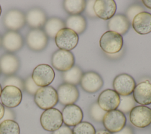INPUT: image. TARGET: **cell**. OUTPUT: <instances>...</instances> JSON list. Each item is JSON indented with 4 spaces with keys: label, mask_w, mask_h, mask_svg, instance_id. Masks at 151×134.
<instances>
[{
    "label": "cell",
    "mask_w": 151,
    "mask_h": 134,
    "mask_svg": "<svg viewBox=\"0 0 151 134\" xmlns=\"http://www.w3.org/2000/svg\"><path fill=\"white\" fill-rule=\"evenodd\" d=\"M34 102L42 110L53 108L58 102L57 92L52 86L41 87L34 95Z\"/></svg>",
    "instance_id": "cell-1"
},
{
    "label": "cell",
    "mask_w": 151,
    "mask_h": 134,
    "mask_svg": "<svg viewBox=\"0 0 151 134\" xmlns=\"http://www.w3.org/2000/svg\"><path fill=\"white\" fill-rule=\"evenodd\" d=\"M123 40L122 36L115 32L107 31L100 37L99 45L103 51L113 54L119 53L122 48Z\"/></svg>",
    "instance_id": "cell-2"
},
{
    "label": "cell",
    "mask_w": 151,
    "mask_h": 134,
    "mask_svg": "<svg viewBox=\"0 0 151 134\" xmlns=\"http://www.w3.org/2000/svg\"><path fill=\"white\" fill-rule=\"evenodd\" d=\"M102 122L108 132L114 133L121 130L126 126V117L124 113L116 109L107 112Z\"/></svg>",
    "instance_id": "cell-3"
},
{
    "label": "cell",
    "mask_w": 151,
    "mask_h": 134,
    "mask_svg": "<svg viewBox=\"0 0 151 134\" xmlns=\"http://www.w3.org/2000/svg\"><path fill=\"white\" fill-rule=\"evenodd\" d=\"M63 123L61 112L55 108L45 110L40 116L41 125L47 131L56 130L62 126Z\"/></svg>",
    "instance_id": "cell-4"
},
{
    "label": "cell",
    "mask_w": 151,
    "mask_h": 134,
    "mask_svg": "<svg viewBox=\"0 0 151 134\" xmlns=\"http://www.w3.org/2000/svg\"><path fill=\"white\" fill-rule=\"evenodd\" d=\"M78 35L73 30L64 28L55 37V43L60 50L70 51L74 49L78 43Z\"/></svg>",
    "instance_id": "cell-5"
},
{
    "label": "cell",
    "mask_w": 151,
    "mask_h": 134,
    "mask_svg": "<svg viewBox=\"0 0 151 134\" xmlns=\"http://www.w3.org/2000/svg\"><path fill=\"white\" fill-rule=\"evenodd\" d=\"M131 123L139 128H145L151 124V109L146 106H135L129 114Z\"/></svg>",
    "instance_id": "cell-6"
},
{
    "label": "cell",
    "mask_w": 151,
    "mask_h": 134,
    "mask_svg": "<svg viewBox=\"0 0 151 134\" xmlns=\"http://www.w3.org/2000/svg\"><path fill=\"white\" fill-rule=\"evenodd\" d=\"M31 77L38 86L46 87L53 81L55 78V72L48 64H41L34 69Z\"/></svg>",
    "instance_id": "cell-7"
},
{
    "label": "cell",
    "mask_w": 151,
    "mask_h": 134,
    "mask_svg": "<svg viewBox=\"0 0 151 134\" xmlns=\"http://www.w3.org/2000/svg\"><path fill=\"white\" fill-rule=\"evenodd\" d=\"M75 62L73 54L63 50L56 51L52 55L51 63L54 68L60 71H66L71 68Z\"/></svg>",
    "instance_id": "cell-8"
},
{
    "label": "cell",
    "mask_w": 151,
    "mask_h": 134,
    "mask_svg": "<svg viewBox=\"0 0 151 134\" xmlns=\"http://www.w3.org/2000/svg\"><path fill=\"white\" fill-rule=\"evenodd\" d=\"M114 90L119 95L125 96L130 95L135 87L136 82L133 78L126 73L117 75L113 82Z\"/></svg>",
    "instance_id": "cell-9"
},
{
    "label": "cell",
    "mask_w": 151,
    "mask_h": 134,
    "mask_svg": "<svg viewBox=\"0 0 151 134\" xmlns=\"http://www.w3.org/2000/svg\"><path fill=\"white\" fill-rule=\"evenodd\" d=\"M0 97L4 106L8 108H14L21 103L22 94L21 90L18 87L6 86L2 90Z\"/></svg>",
    "instance_id": "cell-10"
},
{
    "label": "cell",
    "mask_w": 151,
    "mask_h": 134,
    "mask_svg": "<svg viewBox=\"0 0 151 134\" xmlns=\"http://www.w3.org/2000/svg\"><path fill=\"white\" fill-rule=\"evenodd\" d=\"M97 103L106 112L116 110L120 104V95L114 90H104L99 96Z\"/></svg>",
    "instance_id": "cell-11"
},
{
    "label": "cell",
    "mask_w": 151,
    "mask_h": 134,
    "mask_svg": "<svg viewBox=\"0 0 151 134\" xmlns=\"http://www.w3.org/2000/svg\"><path fill=\"white\" fill-rule=\"evenodd\" d=\"M81 88L86 92L93 93L99 91L103 85L101 76L94 71H88L83 74L80 81Z\"/></svg>",
    "instance_id": "cell-12"
},
{
    "label": "cell",
    "mask_w": 151,
    "mask_h": 134,
    "mask_svg": "<svg viewBox=\"0 0 151 134\" xmlns=\"http://www.w3.org/2000/svg\"><path fill=\"white\" fill-rule=\"evenodd\" d=\"M57 92L59 102L65 106L74 104L79 97L78 89L74 85L65 83L58 87Z\"/></svg>",
    "instance_id": "cell-13"
},
{
    "label": "cell",
    "mask_w": 151,
    "mask_h": 134,
    "mask_svg": "<svg viewBox=\"0 0 151 134\" xmlns=\"http://www.w3.org/2000/svg\"><path fill=\"white\" fill-rule=\"evenodd\" d=\"M93 9L96 17L108 20L114 15L117 6L114 0H97L94 1Z\"/></svg>",
    "instance_id": "cell-14"
},
{
    "label": "cell",
    "mask_w": 151,
    "mask_h": 134,
    "mask_svg": "<svg viewBox=\"0 0 151 134\" xmlns=\"http://www.w3.org/2000/svg\"><path fill=\"white\" fill-rule=\"evenodd\" d=\"M27 43L28 47L36 51L43 50L48 43V37L45 32L40 29L31 30L27 35Z\"/></svg>",
    "instance_id": "cell-15"
},
{
    "label": "cell",
    "mask_w": 151,
    "mask_h": 134,
    "mask_svg": "<svg viewBox=\"0 0 151 134\" xmlns=\"http://www.w3.org/2000/svg\"><path fill=\"white\" fill-rule=\"evenodd\" d=\"M61 114L63 122L67 126H75L80 123L83 118L81 109L74 104L65 106Z\"/></svg>",
    "instance_id": "cell-16"
},
{
    "label": "cell",
    "mask_w": 151,
    "mask_h": 134,
    "mask_svg": "<svg viewBox=\"0 0 151 134\" xmlns=\"http://www.w3.org/2000/svg\"><path fill=\"white\" fill-rule=\"evenodd\" d=\"M135 102L143 106L151 104V83L146 80L137 84L133 91Z\"/></svg>",
    "instance_id": "cell-17"
},
{
    "label": "cell",
    "mask_w": 151,
    "mask_h": 134,
    "mask_svg": "<svg viewBox=\"0 0 151 134\" xmlns=\"http://www.w3.org/2000/svg\"><path fill=\"white\" fill-rule=\"evenodd\" d=\"M4 25L9 30L16 31L21 28L25 23L24 14L18 9H11L8 11L4 17Z\"/></svg>",
    "instance_id": "cell-18"
},
{
    "label": "cell",
    "mask_w": 151,
    "mask_h": 134,
    "mask_svg": "<svg viewBox=\"0 0 151 134\" xmlns=\"http://www.w3.org/2000/svg\"><path fill=\"white\" fill-rule=\"evenodd\" d=\"M132 27L139 34L146 35L151 32V14L142 12L138 14L133 18Z\"/></svg>",
    "instance_id": "cell-19"
},
{
    "label": "cell",
    "mask_w": 151,
    "mask_h": 134,
    "mask_svg": "<svg viewBox=\"0 0 151 134\" xmlns=\"http://www.w3.org/2000/svg\"><path fill=\"white\" fill-rule=\"evenodd\" d=\"M1 43L5 50L9 52H14L21 48L23 45V39L18 32L11 31L4 35Z\"/></svg>",
    "instance_id": "cell-20"
},
{
    "label": "cell",
    "mask_w": 151,
    "mask_h": 134,
    "mask_svg": "<svg viewBox=\"0 0 151 134\" xmlns=\"http://www.w3.org/2000/svg\"><path fill=\"white\" fill-rule=\"evenodd\" d=\"M130 23L125 15L116 14L111 18L107 23L109 31L123 35L129 29Z\"/></svg>",
    "instance_id": "cell-21"
},
{
    "label": "cell",
    "mask_w": 151,
    "mask_h": 134,
    "mask_svg": "<svg viewBox=\"0 0 151 134\" xmlns=\"http://www.w3.org/2000/svg\"><path fill=\"white\" fill-rule=\"evenodd\" d=\"M19 67V60L13 54H5L0 58V69L5 75L14 74L18 70Z\"/></svg>",
    "instance_id": "cell-22"
},
{
    "label": "cell",
    "mask_w": 151,
    "mask_h": 134,
    "mask_svg": "<svg viewBox=\"0 0 151 134\" xmlns=\"http://www.w3.org/2000/svg\"><path fill=\"white\" fill-rule=\"evenodd\" d=\"M25 21L31 27L36 29L45 24L47 21L46 15L42 9L35 8L27 12Z\"/></svg>",
    "instance_id": "cell-23"
},
{
    "label": "cell",
    "mask_w": 151,
    "mask_h": 134,
    "mask_svg": "<svg viewBox=\"0 0 151 134\" xmlns=\"http://www.w3.org/2000/svg\"><path fill=\"white\" fill-rule=\"evenodd\" d=\"M65 25L66 28L73 30L78 35L86 30L87 22L83 15H70L66 19Z\"/></svg>",
    "instance_id": "cell-24"
},
{
    "label": "cell",
    "mask_w": 151,
    "mask_h": 134,
    "mask_svg": "<svg viewBox=\"0 0 151 134\" xmlns=\"http://www.w3.org/2000/svg\"><path fill=\"white\" fill-rule=\"evenodd\" d=\"M65 22L60 18L57 17H52L48 19L44 26L45 32L47 35L53 38L61 29L65 28Z\"/></svg>",
    "instance_id": "cell-25"
},
{
    "label": "cell",
    "mask_w": 151,
    "mask_h": 134,
    "mask_svg": "<svg viewBox=\"0 0 151 134\" xmlns=\"http://www.w3.org/2000/svg\"><path fill=\"white\" fill-rule=\"evenodd\" d=\"M86 6L84 0H66L63 2V6L65 11L71 15H79L83 12Z\"/></svg>",
    "instance_id": "cell-26"
},
{
    "label": "cell",
    "mask_w": 151,
    "mask_h": 134,
    "mask_svg": "<svg viewBox=\"0 0 151 134\" xmlns=\"http://www.w3.org/2000/svg\"><path fill=\"white\" fill-rule=\"evenodd\" d=\"M83 72L81 68L76 66L63 74V79L65 83L76 85L80 83Z\"/></svg>",
    "instance_id": "cell-27"
},
{
    "label": "cell",
    "mask_w": 151,
    "mask_h": 134,
    "mask_svg": "<svg viewBox=\"0 0 151 134\" xmlns=\"http://www.w3.org/2000/svg\"><path fill=\"white\" fill-rule=\"evenodd\" d=\"M20 128L14 120L6 119L0 123V134H19Z\"/></svg>",
    "instance_id": "cell-28"
},
{
    "label": "cell",
    "mask_w": 151,
    "mask_h": 134,
    "mask_svg": "<svg viewBox=\"0 0 151 134\" xmlns=\"http://www.w3.org/2000/svg\"><path fill=\"white\" fill-rule=\"evenodd\" d=\"M136 105V102L133 97V95L120 96V104L117 107V110L122 112L123 113L127 114L129 113Z\"/></svg>",
    "instance_id": "cell-29"
},
{
    "label": "cell",
    "mask_w": 151,
    "mask_h": 134,
    "mask_svg": "<svg viewBox=\"0 0 151 134\" xmlns=\"http://www.w3.org/2000/svg\"><path fill=\"white\" fill-rule=\"evenodd\" d=\"M73 134H96L93 125L87 122H81L76 125L72 130Z\"/></svg>",
    "instance_id": "cell-30"
},
{
    "label": "cell",
    "mask_w": 151,
    "mask_h": 134,
    "mask_svg": "<svg viewBox=\"0 0 151 134\" xmlns=\"http://www.w3.org/2000/svg\"><path fill=\"white\" fill-rule=\"evenodd\" d=\"M106 112L103 110L98 104L97 102L93 103L89 109V114L91 118L95 122H100L103 120Z\"/></svg>",
    "instance_id": "cell-31"
},
{
    "label": "cell",
    "mask_w": 151,
    "mask_h": 134,
    "mask_svg": "<svg viewBox=\"0 0 151 134\" xmlns=\"http://www.w3.org/2000/svg\"><path fill=\"white\" fill-rule=\"evenodd\" d=\"M145 9L143 6L139 4H132L131 5L126 11V17L129 21L130 23L132 22L133 18L138 14L144 12Z\"/></svg>",
    "instance_id": "cell-32"
},
{
    "label": "cell",
    "mask_w": 151,
    "mask_h": 134,
    "mask_svg": "<svg viewBox=\"0 0 151 134\" xmlns=\"http://www.w3.org/2000/svg\"><path fill=\"white\" fill-rule=\"evenodd\" d=\"M4 87L6 86H12L18 87L21 90L24 88V83L22 80L17 76H11L6 77L4 81Z\"/></svg>",
    "instance_id": "cell-33"
},
{
    "label": "cell",
    "mask_w": 151,
    "mask_h": 134,
    "mask_svg": "<svg viewBox=\"0 0 151 134\" xmlns=\"http://www.w3.org/2000/svg\"><path fill=\"white\" fill-rule=\"evenodd\" d=\"M40 88L33 81L31 76H29L24 82V89L30 94L35 95Z\"/></svg>",
    "instance_id": "cell-34"
},
{
    "label": "cell",
    "mask_w": 151,
    "mask_h": 134,
    "mask_svg": "<svg viewBox=\"0 0 151 134\" xmlns=\"http://www.w3.org/2000/svg\"><path fill=\"white\" fill-rule=\"evenodd\" d=\"M95 1H87V3H86V13L87 15H88L91 18H95L96 17V15L94 13V9H93V5Z\"/></svg>",
    "instance_id": "cell-35"
},
{
    "label": "cell",
    "mask_w": 151,
    "mask_h": 134,
    "mask_svg": "<svg viewBox=\"0 0 151 134\" xmlns=\"http://www.w3.org/2000/svg\"><path fill=\"white\" fill-rule=\"evenodd\" d=\"M52 134H73V131L67 126H61L60 128L52 132Z\"/></svg>",
    "instance_id": "cell-36"
},
{
    "label": "cell",
    "mask_w": 151,
    "mask_h": 134,
    "mask_svg": "<svg viewBox=\"0 0 151 134\" xmlns=\"http://www.w3.org/2000/svg\"><path fill=\"white\" fill-rule=\"evenodd\" d=\"M113 134H134V132L130 126H125L121 130Z\"/></svg>",
    "instance_id": "cell-37"
},
{
    "label": "cell",
    "mask_w": 151,
    "mask_h": 134,
    "mask_svg": "<svg viewBox=\"0 0 151 134\" xmlns=\"http://www.w3.org/2000/svg\"><path fill=\"white\" fill-rule=\"evenodd\" d=\"M4 114H5V108L4 106L2 104H1L0 103V120H1L4 116Z\"/></svg>",
    "instance_id": "cell-38"
},
{
    "label": "cell",
    "mask_w": 151,
    "mask_h": 134,
    "mask_svg": "<svg viewBox=\"0 0 151 134\" xmlns=\"http://www.w3.org/2000/svg\"><path fill=\"white\" fill-rule=\"evenodd\" d=\"M142 2L146 8L151 9V0H143Z\"/></svg>",
    "instance_id": "cell-39"
},
{
    "label": "cell",
    "mask_w": 151,
    "mask_h": 134,
    "mask_svg": "<svg viewBox=\"0 0 151 134\" xmlns=\"http://www.w3.org/2000/svg\"><path fill=\"white\" fill-rule=\"evenodd\" d=\"M96 134H111V133H110L109 132H108L107 130H100L99 131H98L97 132V133Z\"/></svg>",
    "instance_id": "cell-40"
},
{
    "label": "cell",
    "mask_w": 151,
    "mask_h": 134,
    "mask_svg": "<svg viewBox=\"0 0 151 134\" xmlns=\"http://www.w3.org/2000/svg\"><path fill=\"white\" fill-rule=\"evenodd\" d=\"M2 87H1V85L0 84V96H1V92H2Z\"/></svg>",
    "instance_id": "cell-41"
},
{
    "label": "cell",
    "mask_w": 151,
    "mask_h": 134,
    "mask_svg": "<svg viewBox=\"0 0 151 134\" xmlns=\"http://www.w3.org/2000/svg\"><path fill=\"white\" fill-rule=\"evenodd\" d=\"M1 12H2V9H1V6L0 5V16H1Z\"/></svg>",
    "instance_id": "cell-42"
},
{
    "label": "cell",
    "mask_w": 151,
    "mask_h": 134,
    "mask_svg": "<svg viewBox=\"0 0 151 134\" xmlns=\"http://www.w3.org/2000/svg\"><path fill=\"white\" fill-rule=\"evenodd\" d=\"M1 42H2V40H1V38L0 37V45H1Z\"/></svg>",
    "instance_id": "cell-43"
},
{
    "label": "cell",
    "mask_w": 151,
    "mask_h": 134,
    "mask_svg": "<svg viewBox=\"0 0 151 134\" xmlns=\"http://www.w3.org/2000/svg\"><path fill=\"white\" fill-rule=\"evenodd\" d=\"M1 69H0V74H1Z\"/></svg>",
    "instance_id": "cell-44"
}]
</instances>
